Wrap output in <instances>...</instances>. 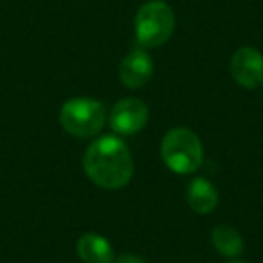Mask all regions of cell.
Returning <instances> with one entry per match:
<instances>
[{
    "label": "cell",
    "mask_w": 263,
    "mask_h": 263,
    "mask_svg": "<svg viewBox=\"0 0 263 263\" xmlns=\"http://www.w3.org/2000/svg\"><path fill=\"white\" fill-rule=\"evenodd\" d=\"M88 179L105 190H119L134 175V161L124 141L116 136L96 139L83 159Z\"/></svg>",
    "instance_id": "cell-1"
},
{
    "label": "cell",
    "mask_w": 263,
    "mask_h": 263,
    "mask_svg": "<svg viewBox=\"0 0 263 263\" xmlns=\"http://www.w3.org/2000/svg\"><path fill=\"white\" fill-rule=\"evenodd\" d=\"M161 155L164 164L172 172L180 173V175L197 172L204 161L200 139L190 128L170 130L162 139Z\"/></svg>",
    "instance_id": "cell-2"
},
{
    "label": "cell",
    "mask_w": 263,
    "mask_h": 263,
    "mask_svg": "<svg viewBox=\"0 0 263 263\" xmlns=\"http://www.w3.org/2000/svg\"><path fill=\"white\" fill-rule=\"evenodd\" d=\"M175 29L173 9L162 0H150L136 15V38L143 49H154L170 40Z\"/></svg>",
    "instance_id": "cell-3"
},
{
    "label": "cell",
    "mask_w": 263,
    "mask_h": 263,
    "mask_svg": "<svg viewBox=\"0 0 263 263\" xmlns=\"http://www.w3.org/2000/svg\"><path fill=\"white\" fill-rule=\"evenodd\" d=\"M105 108L99 101L90 98H74L62 106L60 123L70 136L87 137L98 136L105 126Z\"/></svg>",
    "instance_id": "cell-4"
},
{
    "label": "cell",
    "mask_w": 263,
    "mask_h": 263,
    "mask_svg": "<svg viewBox=\"0 0 263 263\" xmlns=\"http://www.w3.org/2000/svg\"><path fill=\"white\" fill-rule=\"evenodd\" d=\"M148 117L150 110L146 103L137 98H124L114 105L110 112V126L121 136H132L146 126Z\"/></svg>",
    "instance_id": "cell-5"
},
{
    "label": "cell",
    "mask_w": 263,
    "mask_h": 263,
    "mask_svg": "<svg viewBox=\"0 0 263 263\" xmlns=\"http://www.w3.org/2000/svg\"><path fill=\"white\" fill-rule=\"evenodd\" d=\"M231 74L245 88L263 85V54L254 47H241L231 58Z\"/></svg>",
    "instance_id": "cell-6"
},
{
    "label": "cell",
    "mask_w": 263,
    "mask_h": 263,
    "mask_svg": "<svg viewBox=\"0 0 263 263\" xmlns=\"http://www.w3.org/2000/svg\"><path fill=\"white\" fill-rule=\"evenodd\" d=\"M152 74H154V62L144 49L130 51L119 65V80L128 88H139L146 85Z\"/></svg>",
    "instance_id": "cell-7"
},
{
    "label": "cell",
    "mask_w": 263,
    "mask_h": 263,
    "mask_svg": "<svg viewBox=\"0 0 263 263\" xmlns=\"http://www.w3.org/2000/svg\"><path fill=\"white\" fill-rule=\"evenodd\" d=\"M78 256L83 263H114L112 245L98 233H87L76 243Z\"/></svg>",
    "instance_id": "cell-8"
},
{
    "label": "cell",
    "mask_w": 263,
    "mask_h": 263,
    "mask_svg": "<svg viewBox=\"0 0 263 263\" xmlns=\"http://www.w3.org/2000/svg\"><path fill=\"white\" fill-rule=\"evenodd\" d=\"M187 202L198 215H208L218 204V191L204 177H197L187 186Z\"/></svg>",
    "instance_id": "cell-9"
},
{
    "label": "cell",
    "mask_w": 263,
    "mask_h": 263,
    "mask_svg": "<svg viewBox=\"0 0 263 263\" xmlns=\"http://www.w3.org/2000/svg\"><path fill=\"white\" fill-rule=\"evenodd\" d=\"M211 240L216 251L226 258H236L243 252V240L231 226H216L211 233Z\"/></svg>",
    "instance_id": "cell-10"
},
{
    "label": "cell",
    "mask_w": 263,
    "mask_h": 263,
    "mask_svg": "<svg viewBox=\"0 0 263 263\" xmlns=\"http://www.w3.org/2000/svg\"><path fill=\"white\" fill-rule=\"evenodd\" d=\"M114 263H144V261L134 254H123V256H119Z\"/></svg>",
    "instance_id": "cell-11"
},
{
    "label": "cell",
    "mask_w": 263,
    "mask_h": 263,
    "mask_svg": "<svg viewBox=\"0 0 263 263\" xmlns=\"http://www.w3.org/2000/svg\"><path fill=\"white\" fill-rule=\"evenodd\" d=\"M231 263H241V261H231Z\"/></svg>",
    "instance_id": "cell-12"
}]
</instances>
